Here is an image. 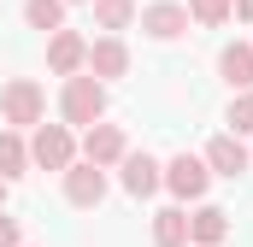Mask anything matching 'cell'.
Wrapping results in <instances>:
<instances>
[{
    "mask_svg": "<svg viewBox=\"0 0 253 247\" xmlns=\"http://www.w3.org/2000/svg\"><path fill=\"white\" fill-rule=\"evenodd\" d=\"M230 12H236V18H242V24H253V0H236V6H230Z\"/></svg>",
    "mask_w": 253,
    "mask_h": 247,
    "instance_id": "44dd1931",
    "label": "cell"
},
{
    "mask_svg": "<svg viewBox=\"0 0 253 247\" xmlns=\"http://www.w3.org/2000/svg\"><path fill=\"white\" fill-rule=\"evenodd\" d=\"M83 153H88V165H100V171L118 165V159L129 153V147H124V129H118V124H94V129L83 135Z\"/></svg>",
    "mask_w": 253,
    "mask_h": 247,
    "instance_id": "52a82bcc",
    "label": "cell"
},
{
    "mask_svg": "<svg viewBox=\"0 0 253 247\" xmlns=\"http://www.w3.org/2000/svg\"><path fill=\"white\" fill-rule=\"evenodd\" d=\"M212 183V171H206V159H194V153H177L171 165H165V188L177 194V200H200Z\"/></svg>",
    "mask_w": 253,
    "mask_h": 247,
    "instance_id": "3957f363",
    "label": "cell"
},
{
    "mask_svg": "<svg viewBox=\"0 0 253 247\" xmlns=\"http://www.w3.org/2000/svg\"><path fill=\"white\" fill-rule=\"evenodd\" d=\"M118 165H124V188L135 194V200H141V194H153V188L165 183V177H159V165H153L147 153H124Z\"/></svg>",
    "mask_w": 253,
    "mask_h": 247,
    "instance_id": "4fadbf2b",
    "label": "cell"
},
{
    "mask_svg": "<svg viewBox=\"0 0 253 247\" xmlns=\"http://www.w3.org/2000/svg\"><path fill=\"white\" fill-rule=\"evenodd\" d=\"M230 6H236V0H189V18L206 24V30H218V24L230 18Z\"/></svg>",
    "mask_w": 253,
    "mask_h": 247,
    "instance_id": "ac0fdd59",
    "label": "cell"
},
{
    "mask_svg": "<svg viewBox=\"0 0 253 247\" xmlns=\"http://www.w3.org/2000/svg\"><path fill=\"white\" fill-rule=\"evenodd\" d=\"M65 200L71 206H100L106 200V171L100 165H71L65 171Z\"/></svg>",
    "mask_w": 253,
    "mask_h": 247,
    "instance_id": "5b68a950",
    "label": "cell"
},
{
    "mask_svg": "<svg viewBox=\"0 0 253 247\" xmlns=\"http://www.w3.org/2000/svg\"><path fill=\"white\" fill-rule=\"evenodd\" d=\"M224 236H230V212H224V206H200V212L189 218V242H200V247H218Z\"/></svg>",
    "mask_w": 253,
    "mask_h": 247,
    "instance_id": "7c38bea8",
    "label": "cell"
},
{
    "mask_svg": "<svg viewBox=\"0 0 253 247\" xmlns=\"http://www.w3.org/2000/svg\"><path fill=\"white\" fill-rule=\"evenodd\" d=\"M141 30H147L153 41H177V36L189 30V6H177V0H159V6H147V12H141Z\"/></svg>",
    "mask_w": 253,
    "mask_h": 247,
    "instance_id": "8992f818",
    "label": "cell"
},
{
    "mask_svg": "<svg viewBox=\"0 0 253 247\" xmlns=\"http://www.w3.org/2000/svg\"><path fill=\"white\" fill-rule=\"evenodd\" d=\"M42 88L30 82V77H18V82H6L0 88V112H6V124H42Z\"/></svg>",
    "mask_w": 253,
    "mask_h": 247,
    "instance_id": "277c9868",
    "label": "cell"
},
{
    "mask_svg": "<svg viewBox=\"0 0 253 247\" xmlns=\"http://www.w3.org/2000/svg\"><path fill=\"white\" fill-rule=\"evenodd\" d=\"M218 71H224V82H230V88H242V94H248V88H253V47H248V41H230V47L218 53Z\"/></svg>",
    "mask_w": 253,
    "mask_h": 247,
    "instance_id": "8fae6325",
    "label": "cell"
},
{
    "mask_svg": "<svg viewBox=\"0 0 253 247\" xmlns=\"http://www.w3.org/2000/svg\"><path fill=\"white\" fill-rule=\"evenodd\" d=\"M94 18H100V30H129L135 0H94Z\"/></svg>",
    "mask_w": 253,
    "mask_h": 247,
    "instance_id": "e0dca14e",
    "label": "cell"
},
{
    "mask_svg": "<svg viewBox=\"0 0 253 247\" xmlns=\"http://www.w3.org/2000/svg\"><path fill=\"white\" fill-rule=\"evenodd\" d=\"M47 65H53L59 77H77V71L88 65V41H83L77 30H59V36L47 41Z\"/></svg>",
    "mask_w": 253,
    "mask_h": 247,
    "instance_id": "30bf717a",
    "label": "cell"
},
{
    "mask_svg": "<svg viewBox=\"0 0 253 247\" xmlns=\"http://www.w3.org/2000/svg\"><path fill=\"white\" fill-rule=\"evenodd\" d=\"M30 165H42V171H71V165H77V141H71L65 124H42V129H36Z\"/></svg>",
    "mask_w": 253,
    "mask_h": 247,
    "instance_id": "7a4b0ae2",
    "label": "cell"
},
{
    "mask_svg": "<svg viewBox=\"0 0 253 247\" xmlns=\"http://www.w3.org/2000/svg\"><path fill=\"white\" fill-rule=\"evenodd\" d=\"M59 112H65V124H83V129H94V124L106 118V82H94V77H65Z\"/></svg>",
    "mask_w": 253,
    "mask_h": 247,
    "instance_id": "6da1fadb",
    "label": "cell"
},
{
    "mask_svg": "<svg viewBox=\"0 0 253 247\" xmlns=\"http://www.w3.org/2000/svg\"><path fill=\"white\" fill-rule=\"evenodd\" d=\"M129 71V47L118 41V36H100L94 47H88V77L94 82H106V77H124Z\"/></svg>",
    "mask_w": 253,
    "mask_h": 247,
    "instance_id": "9c48e42d",
    "label": "cell"
},
{
    "mask_svg": "<svg viewBox=\"0 0 253 247\" xmlns=\"http://www.w3.org/2000/svg\"><path fill=\"white\" fill-rule=\"evenodd\" d=\"M24 171H30V147H24V135L0 129V183H12V177H24Z\"/></svg>",
    "mask_w": 253,
    "mask_h": 247,
    "instance_id": "9a60e30c",
    "label": "cell"
},
{
    "mask_svg": "<svg viewBox=\"0 0 253 247\" xmlns=\"http://www.w3.org/2000/svg\"><path fill=\"white\" fill-rule=\"evenodd\" d=\"M0 206H6V183H0Z\"/></svg>",
    "mask_w": 253,
    "mask_h": 247,
    "instance_id": "7402d4cb",
    "label": "cell"
},
{
    "mask_svg": "<svg viewBox=\"0 0 253 247\" xmlns=\"http://www.w3.org/2000/svg\"><path fill=\"white\" fill-rule=\"evenodd\" d=\"M153 242L159 247H189V212H183V206L153 212Z\"/></svg>",
    "mask_w": 253,
    "mask_h": 247,
    "instance_id": "5bb4252c",
    "label": "cell"
},
{
    "mask_svg": "<svg viewBox=\"0 0 253 247\" xmlns=\"http://www.w3.org/2000/svg\"><path fill=\"white\" fill-rule=\"evenodd\" d=\"M230 124H236V135H242V129H253V88H248V94H236V106H230Z\"/></svg>",
    "mask_w": 253,
    "mask_h": 247,
    "instance_id": "d6986e66",
    "label": "cell"
},
{
    "mask_svg": "<svg viewBox=\"0 0 253 247\" xmlns=\"http://www.w3.org/2000/svg\"><path fill=\"white\" fill-rule=\"evenodd\" d=\"M24 18H30V30L59 36L65 30V0H24Z\"/></svg>",
    "mask_w": 253,
    "mask_h": 247,
    "instance_id": "2e32d148",
    "label": "cell"
},
{
    "mask_svg": "<svg viewBox=\"0 0 253 247\" xmlns=\"http://www.w3.org/2000/svg\"><path fill=\"white\" fill-rule=\"evenodd\" d=\"M248 147H242V135H212L206 141V171H218V177H242L248 171Z\"/></svg>",
    "mask_w": 253,
    "mask_h": 247,
    "instance_id": "ba28073f",
    "label": "cell"
},
{
    "mask_svg": "<svg viewBox=\"0 0 253 247\" xmlns=\"http://www.w3.org/2000/svg\"><path fill=\"white\" fill-rule=\"evenodd\" d=\"M0 247H24V230H18V218H6V212H0Z\"/></svg>",
    "mask_w": 253,
    "mask_h": 247,
    "instance_id": "ffe728a7",
    "label": "cell"
}]
</instances>
